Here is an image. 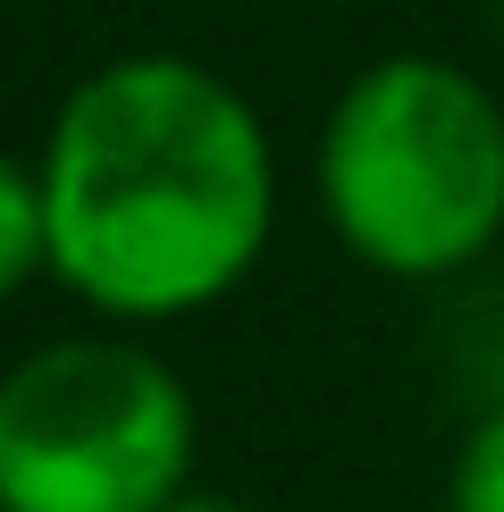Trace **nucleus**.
Listing matches in <instances>:
<instances>
[{"instance_id":"nucleus-1","label":"nucleus","mask_w":504,"mask_h":512,"mask_svg":"<svg viewBox=\"0 0 504 512\" xmlns=\"http://www.w3.org/2000/svg\"><path fill=\"white\" fill-rule=\"evenodd\" d=\"M34 168L51 277L118 328L227 303L278 219V160L252 101L168 51L93 68L59 101Z\"/></svg>"},{"instance_id":"nucleus-2","label":"nucleus","mask_w":504,"mask_h":512,"mask_svg":"<svg viewBox=\"0 0 504 512\" xmlns=\"http://www.w3.org/2000/svg\"><path fill=\"white\" fill-rule=\"evenodd\" d=\"M320 202L353 261L454 277L504 236V110L479 76L395 51L336 93Z\"/></svg>"},{"instance_id":"nucleus-3","label":"nucleus","mask_w":504,"mask_h":512,"mask_svg":"<svg viewBox=\"0 0 504 512\" xmlns=\"http://www.w3.org/2000/svg\"><path fill=\"white\" fill-rule=\"evenodd\" d=\"M194 471V395L135 336H59L0 378L9 512H160Z\"/></svg>"},{"instance_id":"nucleus-4","label":"nucleus","mask_w":504,"mask_h":512,"mask_svg":"<svg viewBox=\"0 0 504 512\" xmlns=\"http://www.w3.org/2000/svg\"><path fill=\"white\" fill-rule=\"evenodd\" d=\"M51 269V202H42V168L0 152V303Z\"/></svg>"},{"instance_id":"nucleus-5","label":"nucleus","mask_w":504,"mask_h":512,"mask_svg":"<svg viewBox=\"0 0 504 512\" xmlns=\"http://www.w3.org/2000/svg\"><path fill=\"white\" fill-rule=\"evenodd\" d=\"M446 512H504V412H488L454 454Z\"/></svg>"},{"instance_id":"nucleus-6","label":"nucleus","mask_w":504,"mask_h":512,"mask_svg":"<svg viewBox=\"0 0 504 512\" xmlns=\"http://www.w3.org/2000/svg\"><path fill=\"white\" fill-rule=\"evenodd\" d=\"M160 512H236V504H219V496H177V504H160Z\"/></svg>"},{"instance_id":"nucleus-7","label":"nucleus","mask_w":504,"mask_h":512,"mask_svg":"<svg viewBox=\"0 0 504 512\" xmlns=\"http://www.w3.org/2000/svg\"><path fill=\"white\" fill-rule=\"evenodd\" d=\"M0 512H9V504H0Z\"/></svg>"}]
</instances>
